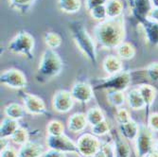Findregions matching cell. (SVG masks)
<instances>
[{
	"mask_svg": "<svg viewBox=\"0 0 158 157\" xmlns=\"http://www.w3.org/2000/svg\"><path fill=\"white\" fill-rule=\"evenodd\" d=\"M10 138H5V137H0V147H1V151L7 149L8 147H10Z\"/></svg>",
	"mask_w": 158,
	"mask_h": 157,
	"instance_id": "43",
	"label": "cell"
},
{
	"mask_svg": "<svg viewBox=\"0 0 158 157\" xmlns=\"http://www.w3.org/2000/svg\"><path fill=\"white\" fill-rule=\"evenodd\" d=\"M110 125L106 119L94 126H91V134H93L96 136H104L110 134Z\"/></svg>",
	"mask_w": 158,
	"mask_h": 157,
	"instance_id": "33",
	"label": "cell"
},
{
	"mask_svg": "<svg viewBox=\"0 0 158 157\" xmlns=\"http://www.w3.org/2000/svg\"><path fill=\"white\" fill-rule=\"evenodd\" d=\"M139 25L143 30L145 39L151 47L158 48V22L144 18L140 20Z\"/></svg>",
	"mask_w": 158,
	"mask_h": 157,
	"instance_id": "13",
	"label": "cell"
},
{
	"mask_svg": "<svg viewBox=\"0 0 158 157\" xmlns=\"http://www.w3.org/2000/svg\"><path fill=\"white\" fill-rule=\"evenodd\" d=\"M153 150L155 151H157L158 152V138L154 141V146H153Z\"/></svg>",
	"mask_w": 158,
	"mask_h": 157,
	"instance_id": "47",
	"label": "cell"
},
{
	"mask_svg": "<svg viewBox=\"0 0 158 157\" xmlns=\"http://www.w3.org/2000/svg\"><path fill=\"white\" fill-rule=\"evenodd\" d=\"M129 6L137 22L147 18L150 11L152 10L151 0H129Z\"/></svg>",
	"mask_w": 158,
	"mask_h": 157,
	"instance_id": "14",
	"label": "cell"
},
{
	"mask_svg": "<svg viewBox=\"0 0 158 157\" xmlns=\"http://www.w3.org/2000/svg\"><path fill=\"white\" fill-rule=\"evenodd\" d=\"M58 8L62 12L67 14L77 13L81 9V0H57Z\"/></svg>",
	"mask_w": 158,
	"mask_h": 157,
	"instance_id": "27",
	"label": "cell"
},
{
	"mask_svg": "<svg viewBox=\"0 0 158 157\" xmlns=\"http://www.w3.org/2000/svg\"><path fill=\"white\" fill-rule=\"evenodd\" d=\"M139 126L140 124L131 119L130 121H128L124 124L118 125V132L127 141L133 142L137 137L139 132Z\"/></svg>",
	"mask_w": 158,
	"mask_h": 157,
	"instance_id": "20",
	"label": "cell"
},
{
	"mask_svg": "<svg viewBox=\"0 0 158 157\" xmlns=\"http://www.w3.org/2000/svg\"><path fill=\"white\" fill-rule=\"evenodd\" d=\"M69 30L71 32L75 45L79 50L86 57L92 64H97L98 54H97V44L84 25L79 21H73L69 23Z\"/></svg>",
	"mask_w": 158,
	"mask_h": 157,
	"instance_id": "3",
	"label": "cell"
},
{
	"mask_svg": "<svg viewBox=\"0 0 158 157\" xmlns=\"http://www.w3.org/2000/svg\"><path fill=\"white\" fill-rule=\"evenodd\" d=\"M145 157H158V152L155 151L154 150H152L151 152H149Z\"/></svg>",
	"mask_w": 158,
	"mask_h": 157,
	"instance_id": "45",
	"label": "cell"
},
{
	"mask_svg": "<svg viewBox=\"0 0 158 157\" xmlns=\"http://www.w3.org/2000/svg\"><path fill=\"white\" fill-rule=\"evenodd\" d=\"M110 136L114 146L117 157H131V149L128 142L118 131L110 132Z\"/></svg>",
	"mask_w": 158,
	"mask_h": 157,
	"instance_id": "15",
	"label": "cell"
},
{
	"mask_svg": "<svg viewBox=\"0 0 158 157\" xmlns=\"http://www.w3.org/2000/svg\"><path fill=\"white\" fill-rule=\"evenodd\" d=\"M147 77L152 82H158V62L151 63L145 69Z\"/></svg>",
	"mask_w": 158,
	"mask_h": 157,
	"instance_id": "36",
	"label": "cell"
},
{
	"mask_svg": "<svg viewBox=\"0 0 158 157\" xmlns=\"http://www.w3.org/2000/svg\"><path fill=\"white\" fill-rule=\"evenodd\" d=\"M0 157H18V151L10 146L5 150L0 151Z\"/></svg>",
	"mask_w": 158,
	"mask_h": 157,
	"instance_id": "40",
	"label": "cell"
},
{
	"mask_svg": "<svg viewBox=\"0 0 158 157\" xmlns=\"http://www.w3.org/2000/svg\"><path fill=\"white\" fill-rule=\"evenodd\" d=\"M46 144L48 149L56 150L64 153L78 154L77 143L64 134L56 136L48 135L46 139Z\"/></svg>",
	"mask_w": 158,
	"mask_h": 157,
	"instance_id": "10",
	"label": "cell"
},
{
	"mask_svg": "<svg viewBox=\"0 0 158 157\" xmlns=\"http://www.w3.org/2000/svg\"><path fill=\"white\" fill-rule=\"evenodd\" d=\"M78 155L81 157H92L102 147V141L93 134H82L77 140Z\"/></svg>",
	"mask_w": 158,
	"mask_h": 157,
	"instance_id": "8",
	"label": "cell"
},
{
	"mask_svg": "<svg viewBox=\"0 0 158 157\" xmlns=\"http://www.w3.org/2000/svg\"><path fill=\"white\" fill-rule=\"evenodd\" d=\"M19 97L22 99L26 112L32 116H44L48 114L47 105L43 99L33 94L20 90Z\"/></svg>",
	"mask_w": 158,
	"mask_h": 157,
	"instance_id": "9",
	"label": "cell"
},
{
	"mask_svg": "<svg viewBox=\"0 0 158 157\" xmlns=\"http://www.w3.org/2000/svg\"><path fill=\"white\" fill-rule=\"evenodd\" d=\"M105 8L108 18H118L123 16L124 5L121 0H107Z\"/></svg>",
	"mask_w": 158,
	"mask_h": 157,
	"instance_id": "26",
	"label": "cell"
},
{
	"mask_svg": "<svg viewBox=\"0 0 158 157\" xmlns=\"http://www.w3.org/2000/svg\"><path fill=\"white\" fill-rule=\"evenodd\" d=\"M47 134H48V135H52V136L64 134V126L60 120L53 119V120L49 121L47 126Z\"/></svg>",
	"mask_w": 158,
	"mask_h": 157,
	"instance_id": "32",
	"label": "cell"
},
{
	"mask_svg": "<svg viewBox=\"0 0 158 157\" xmlns=\"http://www.w3.org/2000/svg\"><path fill=\"white\" fill-rule=\"evenodd\" d=\"M86 119H87L88 125L94 126L99 122L105 120V116L102 110L98 107H92L85 113Z\"/></svg>",
	"mask_w": 158,
	"mask_h": 157,
	"instance_id": "29",
	"label": "cell"
},
{
	"mask_svg": "<svg viewBox=\"0 0 158 157\" xmlns=\"http://www.w3.org/2000/svg\"><path fill=\"white\" fill-rule=\"evenodd\" d=\"M126 102L128 106L134 111L145 109V102L137 87L130 89L126 94Z\"/></svg>",
	"mask_w": 158,
	"mask_h": 157,
	"instance_id": "21",
	"label": "cell"
},
{
	"mask_svg": "<svg viewBox=\"0 0 158 157\" xmlns=\"http://www.w3.org/2000/svg\"><path fill=\"white\" fill-rule=\"evenodd\" d=\"M104 153L106 154L107 157H117L116 156V151H114V146L111 139V141H104L102 142V147H100Z\"/></svg>",
	"mask_w": 158,
	"mask_h": 157,
	"instance_id": "37",
	"label": "cell"
},
{
	"mask_svg": "<svg viewBox=\"0 0 158 157\" xmlns=\"http://www.w3.org/2000/svg\"><path fill=\"white\" fill-rule=\"evenodd\" d=\"M36 1L37 0H9V6L13 10L24 15L31 11Z\"/></svg>",
	"mask_w": 158,
	"mask_h": 157,
	"instance_id": "25",
	"label": "cell"
},
{
	"mask_svg": "<svg viewBox=\"0 0 158 157\" xmlns=\"http://www.w3.org/2000/svg\"><path fill=\"white\" fill-rule=\"evenodd\" d=\"M147 125L152 132L158 133V113L150 114L147 118Z\"/></svg>",
	"mask_w": 158,
	"mask_h": 157,
	"instance_id": "38",
	"label": "cell"
},
{
	"mask_svg": "<svg viewBox=\"0 0 158 157\" xmlns=\"http://www.w3.org/2000/svg\"><path fill=\"white\" fill-rule=\"evenodd\" d=\"M92 157H107V156H106V154L104 153V151H103L102 149H100V150H99L98 152H96Z\"/></svg>",
	"mask_w": 158,
	"mask_h": 157,
	"instance_id": "44",
	"label": "cell"
},
{
	"mask_svg": "<svg viewBox=\"0 0 158 157\" xmlns=\"http://www.w3.org/2000/svg\"><path fill=\"white\" fill-rule=\"evenodd\" d=\"M148 18L152 21L158 22V8H152V10L149 13Z\"/></svg>",
	"mask_w": 158,
	"mask_h": 157,
	"instance_id": "42",
	"label": "cell"
},
{
	"mask_svg": "<svg viewBox=\"0 0 158 157\" xmlns=\"http://www.w3.org/2000/svg\"><path fill=\"white\" fill-rule=\"evenodd\" d=\"M0 83L8 88L20 91L27 87V79L21 70L9 68L4 70L0 75Z\"/></svg>",
	"mask_w": 158,
	"mask_h": 157,
	"instance_id": "7",
	"label": "cell"
},
{
	"mask_svg": "<svg viewBox=\"0 0 158 157\" xmlns=\"http://www.w3.org/2000/svg\"><path fill=\"white\" fill-rule=\"evenodd\" d=\"M126 37V28L124 17L107 18L98 22L93 28V38L97 47L102 49H116L124 42Z\"/></svg>",
	"mask_w": 158,
	"mask_h": 157,
	"instance_id": "1",
	"label": "cell"
},
{
	"mask_svg": "<svg viewBox=\"0 0 158 157\" xmlns=\"http://www.w3.org/2000/svg\"><path fill=\"white\" fill-rule=\"evenodd\" d=\"M64 69V62L56 50L46 48L42 53L35 74V80L39 83H47L58 77Z\"/></svg>",
	"mask_w": 158,
	"mask_h": 157,
	"instance_id": "2",
	"label": "cell"
},
{
	"mask_svg": "<svg viewBox=\"0 0 158 157\" xmlns=\"http://www.w3.org/2000/svg\"><path fill=\"white\" fill-rule=\"evenodd\" d=\"M116 55L122 61H129L135 58L136 54L135 48L129 42H122L120 45L116 48Z\"/></svg>",
	"mask_w": 158,
	"mask_h": 157,
	"instance_id": "22",
	"label": "cell"
},
{
	"mask_svg": "<svg viewBox=\"0 0 158 157\" xmlns=\"http://www.w3.org/2000/svg\"><path fill=\"white\" fill-rule=\"evenodd\" d=\"M94 89L89 82L76 81L71 86L70 93L72 95L75 102L81 104L88 103L94 97Z\"/></svg>",
	"mask_w": 158,
	"mask_h": 157,
	"instance_id": "12",
	"label": "cell"
},
{
	"mask_svg": "<svg viewBox=\"0 0 158 157\" xmlns=\"http://www.w3.org/2000/svg\"><path fill=\"white\" fill-rule=\"evenodd\" d=\"M132 81V75L129 70H122L121 72L114 75H107L105 78L95 79L90 84L94 90H117L125 92Z\"/></svg>",
	"mask_w": 158,
	"mask_h": 157,
	"instance_id": "4",
	"label": "cell"
},
{
	"mask_svg": "<svg viewBox=\"0 0 158 157\" xmlns=\"http://www.w3.org/2000/svg\"><path fill=\"white\" fill-rule=\"evenodd\" d=\"M88 125L86 116L83 113H75L71 115L67 120V128L70 132L79 134L83 132Z\"/></svg>",
	"mask_w": 158,
	"mask_h": 157,
	"instance_id": "18",
	"label": "cell"
},
{
	"mask_svg": "<svg viewBox=\"0 0 158 157\" xmlns=\"http://www.w3.org/2000/svg\"><path fill=\"white\" fill-rule=\"evenodd\" d=\"M89 14H90V16L92 17V19H94L95 21H98V22H102V21H104V20H106L108 18L105 5L98 6V7H96V8L92 9L89 11Z\"/></svg>",
	"mask_w": 158,
	"mask_h": 157,
	"instance_id": "34",
	"label": "cell"
},
{
	"mask_svg": "<svg viewBox=\"0 0 158 157\" xmlns=\"http://www.w3.org/2000/svg\"><path fill=\"white\" fill-rule=\"evenodd\" d=\"M10 139L14 145L21 147L30 141V134H28L27 129L20 126L17 129V131L11 135Z\"/></svg>",
	"mask_w": 158,
	"mask_h": 157,
	"instance_id": "31",
	"label": "cell"
},
{
	"mask_svg": "<svg viewBox=\"0 0 158 157\" xmlns=\"http://www.w3.org/2000/svg\"><path fill=\"white\" fill-rule=\"evenodd\" d=\"M102 69L107 75L118 74L123 70L122 60L117 55H108L102 61Z\"/></svg>",
	"mask_w": 158,
	"mask_h": 157,
	"instance_id": "17",
	"label": "cell"
},
{
	"mask_svg": "<svg viewBox=\"0 0 158 157\" xmlns=\"http://www.w3.org/2000/svg\"><path fill=\"white\" fill-rule=\"evenodd\" d=\"M74 103L75 101L70 91L67 90H58L55 92L51 101L52 109L59 114L68 113L70 110H72Z\"/></svg>",
	"mask_w": 158,
	"mask_h": 157,
	"instance_id": "11",
	"label": "cell"
},
{
	"mask_svg": "<svg viewBox=\"0 0 158 157\" xmlns=\"http://www.w3.org/2000/svg\"><path fill=\"white\" fill-rule=\"evenodd\" d=\"M35 39L26 31H18L8 45V50L12 53L25 57L27 60H32L34 57Z\"/></svg>",
	"mask_w": 158,
	"mask_h": 157,
	"instance_id": "5",
	"label": "cell"
},
{
	"mask_svg": "<svg viewBox=\"0 0 158 157\" xmlns=\"http://www.w3.org/2000/svg\"><path fill=\"white\" fill-rule=\"evenodd\" d=\"M138 90L143 97V101L145 102V110H146V116L147 118L150 116V108L153 104L155 97H156V90L151 84L143 83L138 85Z\"/></svg>",
	"mask_w": 158,
	"mask_h": 157,
	"instance_id": "19",
	"label": "cell"
},
{
	"mask_svg": "<svg viewBox=\"0 0 158 157\" xmlns=\"http://www.w3.org/2000/svg\"><path fill=\"white\" fill-rule=\"evenodd\" d=\"M44 42L48 48L56 50L62 45V37L60 34L54 31H48L44 34Z\"/></svg>",
	"mask_w": 158,
	"mask_h": 157,
	"instance_id": "30",
	"label": "cell"
},
{
	"mask_svg": "<svg viewBox=\"0 0 158 157\" xmlns=\"http://www.w3.org/2000/svg\"><path fill=\"white\" fill-rule=\"evenodd\" d=\"M42 157H66V153L52 149H48Z\"/></svg>",
	"mask_w": 158,
	"mask_h": 157,
	"instance_id": "41",
	"label": "cell"
},
{
	"mask_svg": "<svg viewBox=\"0 0 158 157\" xmlns=\"http://www.w3.org/2000/svg\"><path fill=\"white\" fill-rule=\"evenodd\" d=\"M152 8H158V0H151Z\"/></svg>",
	"mask_w": 158,
	"mask_h": 157,
	"instance_id": "46",
	"label": "cell"
},
{
	"mask_svg": "<svg viewBox=\"0 0 158 157\" xmlns=\"http://www.w3.org/2000/svg\"><path fill=\"white\" fill-rule=\"evenodd\" d=\"M20 125L18 120L10 118H5L1 121V125H0V137L10 138L11 135L17 131Z\"/></svg>",
	"mask_w": 158,
	"mask_h": 157,
	"instance_id": "23",
	"label": "cell"
},
{
	"mask_svg": "<svg viewBox=\"0 0 158 157\" xmlns=\"http://www.w3.org/2000/svg\"><path fill=\"white\" fill-rule=\"evenodd\" d=\"M154 141L152 131H151L148 125L140 124L137 137L134 141L136 157H145L151 152L153 150Z\"/></svg>",
	"mask_w": 158,
	"mask_h": 157,
	"instance_id": "6",
	"label": "cell"
},
{
	"mask_svg": "<svg viewBox=\"0 0 158 157\" xmlns=\"http://www.w3.org/2000/svg\"><path fill=\"white\" fill-rule=\"evenodd\" d=\"M114 118H116V121L118 125H121V124H124L128 121H130L132 118H131V116H130V113L128 112L127 109L121 107V108H118L116 112V115H114Z\"/></svg>",
	"mask_w": 158,
	"mask_h": 157,
	"instance_id": "35",
	"label": "cell"
},
{
	"mask_svg": "<svg viewBox=\"0 0 158 157\" xmlns=\"http://www.w3.org/2000/svg\"><path fill=\"white\" fill-rule=\"evenodd\" d=\"M26 109L23 105L17 102H10L4 108V115L6 118H10L15 120H20L25 117Z\"/></svg>",
	"mask_w": 158,
	"mask_h": 157,
	"instance_id": "24",
	"label": "cell"
},
{
	"mask_svg": "<svg viewBox=\"0 0 158 157\" xmlns=\"http://www.w3.org/2000/svg\"><path fill=\"white\" fill-rule=\"evenodd\" d=\"M45 147L35 141H28L19 147L18 157H42L45 152Z\"/></svg>",
	"mask_w": 158,
	"mask_h": 157,
	"instance_id": "16",
	"label": "cell"
},
{
	"mask_svg": "<svg viewBox=\"0 0 158 157\" xmlns=\"http://www.w3.org/2000/svg\"><path fill=\"white\" fill-rule=\"evenodd\" d=\"M106 2H107V0H84L85 8L88 11H90L92 9L96 7L105 5Z\"/></svg>",
	"mask_w": 158,
	"mask_h": 157,
	"instance_id": "39",
	"label": "cell"
},
{
	"mask_svg": "<svg viewBox=\"0 0 158 157\" xmlns=\"http://www.w3.org/2000/svg\"><path fill=\"white\" fill-rule=\"evenodd\" d=\"M106 99L114 108H121L126 102V95L122 91H117V90H110L106 93Z\"/></svg>",
	"mask_w": 158,
	"mask_h": 157,
	"instance_id": "28",
	"label": "cell"
}]
</instances>
